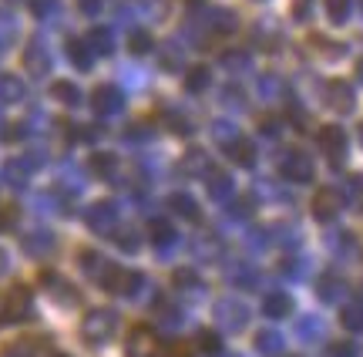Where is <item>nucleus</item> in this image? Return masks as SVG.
<instances>
[{
    "mask_svg": "<svg viewBox=\"0 0 363 357\" xmlns=\"http://www.w3.org/2000/svg\"><path fill=\"white\" fill-rule=\"evenodd\" d=\"M118 331V314L115 310H88L84 320H81V334L91 347H101L108 344Z\"/></svg>",
    "mask_w": 363,
    "mask_h": 357,
    "instance_id": "1",
    "label": "nucleus"
},
{
    "mask_svg": "<svg viewBox=\"0 0 363 357\" xmlns=\"http://www.w3.org/2000/svg\"><path fill=\"white\" fill-rule=\"evenodd\" d=\"M30 317H34V297L24 283H13L11 293L4 297V307H0V324H24Z\"/></svg>",
    "mask_w": 363,
    "mask_h": 357,
    "instance_id": "2",
    "label": "nucleus"
},
{
    "mask_svg": "<svg viewBox=\"0 0 363 357\" xmlns=\"http://www.w3.org/2000/svg\"><path fill=\"white\" fill-rule=\"evenodd\" d=\"M98 283H101L104 290L111 293H135L142 287V273L138 270H125V266H115V263H101L98 270Z\"/></svg>",
    "mask_w": 363,
    "mask_h": 357,
    "instance_id": "3",
    "label": "nucleus"
},
{
    "mask_svg": "<svg viewBox=\"0 0 363 357\" xmlns=\"http://www.w3.org/2000/svg\"><path fill=\"white\" fill-rule=\"evenodd\" d=\"M320 148L326 152V159L340 165V162L347 159V132L340 128V125H323L320 128Z\"/></svg>",
    "mask_w": 363,
    "mask_h": 357,
    "instance_id": "4",
    "label": "nucleus"
},
{
    "mask_svg": "<svg viewBox=\"0 0 363 357\" xmlns=\"http://www.w3.org/2000/svg\"><path fill=\"white\" fill-rule=\"evenodd\" d=\"M128 357H158V337L152 327H135L128 334V344H125Z\"/></svg>",
    "mask_w": 363,
    "mask_h": 357,
    "instance_id": "5",
    "label": "nucleus"
},
{
    "mask_svg": "<svg viewBox=\"0 0 363 357\" xmlns=\"http://www.w3.org/2000/svg\"><path fill=\"white\" fill-rule=\"evenodd\" d=\"M279 172H283L286 179H293V182H310V179H313V162H310V155H306V152L293 148V152L283 159Z\"/></svg>",
    "mask_w": 363,
    "mask_h": 357,
    "instance_id": "6",
    "label": "nucleus"
},
{
    "mask_svg": "<svg viewBox=\"0 0 363 357\" xmlns=\"http://www.w3.org/2000/svg\"><path fill=\"white\" fill-rule=\"evenodd\" d=\"M326 105L333 108L337 115H347V111H353V105H357V94H353V88L347 81H330V84H326Z\"/></svg>",
    "mask_w": 363,
    "mask_h": 357,
    "instance_id": "7",
    "label": "nucleus"
},
{
    "mask_svg": "<svg viewBox=\"0 0 363 357\" xmlns=\"http://www.w3.org/2000/svg\"><path fill=\"white\" fill-rule=\"evenodd\" d=\"M340 196H337V189H320L316 196H313V216L320 219V223H330V219H337V212H340Z\"/></svg>",
    "mask_w": 363,
    "mask_h": 357,
    "instance_id": "8",
    "label": "nucleus"
},
{
    "mask_svg": "<svg viewBox=\"0 0 363 357\" xmlns=\"http://www.w3.org/2000/svg\"><path fill=\"white\" fill-rule=\"evenodd\" d=\"M88 226L94 233H111L118 226V209L111 202H98V206H91L88 212Z\"/></svg>",
    "mask_w": 363,
    "mask_h": 357,
    "instance_id": "9",
    "label": "nucleus"
},
{
    "mask_svg": "<svg viewBox=\"0 0 363 357\" xmlns=\"http://www.w3.org/2000/svg\"><path fill=\"white\" fill-rule=\"evenodd\" d=\"M40 287L48 293H54V297H65V300H78V293L67 287L65 280L57 277V273H40Z\"/></svg>",
    "mask_w": 363,
    "mask_h": 357,
    "instance_id": "10",
    "label": "nucleus"
},
{
    "mask_svg": "<svg viewBox=\"0 0 363 357\" xmlns=\"http://www.w3.org/2000/svg\"><path fill=\"white\" fill-rule=\"evenodd\" d=\"M91 169L98 175H104V179H111L118 172V155L115 152H94L91 155Z\"/></svg>",
    "mask_w": 363,
    "mask_h": 357,
    "instance_id": "11",
    "label": "nucleus"
},
{
    "mask_svg": "<svg viewBox=\"0 0 363 357\" xmlns=\"http://www.w3.org/2000/svg\"><path fill=\"white\" fill-rule=\"evenodd\" d=\"M225 152H229L239 165H252V162H256V148L249 145L246 138H233V142L225 145Z\"/></svg>",
    "mask_w": 363,
    "mask_h": 357,
    "instance_id": "12",
    "label": "nucleus"
},
{
    "mask_svg": "<svg viewBox=\"0 0 363 357\" xmlns=\"http://www.w3.org/2000/svg\"><path fill=\"white\" fill-rule=\"evenodd\" d=\"M172 209L179 212L182 219H189V223H199V219H202V209L195 206L192 196H172Z\"/></svg>",
    "mask_w": 363,
    "mask_h": 357,
    "instance_id": "13",
    "label": "nucleus"
},
{
    "mask_svg": "<svg viewBox=\"0 0 363 357\" xmlns=\"http://www.w3.org/2000/svg\"><path fill=\"white\" fill-rule=\"evenodd\" d=\"M67 54H71V61H74L81 71L91 67V44L88 40H67Z\"/></svg>",
    "mask_w": 363,
    "mask_h": 357,
    "instance_id": "14",
    "label": "nucleus"
},
{
    "mask_svg": "<svg viewBox=\"0 0 363 357\" xmlns=\"http://www.w3.org/2000/svg\"><path fill=\"white\" fill-rule=\"evenodd\" d=\"M51 246H54L51 233H30V236H24V250L30 253V256H44Z\"/></svg>",
    "mask_w": 363,
    "mask_h": 357,
    "instance_id": "15",
    "label": "nucleus"
},
{
    "mask_svg": "<svg viewBox=\"0 0 363 357\" xmlns=\"http://www.w3.org/2000/svg\"><path fill=\"white\" fill-rule=\"evenodd\" d=\"M208 81H212L208 67H206V65H199V67H192V71L185 75V88L199 94V92H206V88H208Z\"/></svg>",
    "mask_w": 363,
    "mask_h": 357,
    "instance_id": "16",
    "label": "nucleus"
},
{
    "mask_svg": "<svg viewBox=\"0 0 363 357\" xmlns=\"http://www.w3.org/2000/svg\"><path fill=\"white\" fill-rule=\"evenodd\" d=\"M88 44H91V51L94 54H111L115 51V40H111V31H91L88 34Z\"/></svg>",
    "mask_w": 363,
    "mask_h": 357,
    "instance_id": "17",
    "label": "nucleus"
},
{
    "mask_svg": "<svg viewBox=\"0 0 363 357\" xmlns=\"http://www.w3.org/2000/svg\"><path fill=\"white\" fill-rule=\"evenodd\" d=\"M289 307H293V300H289L286 293H269L262 310H266L269 317H286V314H289Z\"/></svg>",
    "mask_w": 363,
    "mask_h": 357,
    "instance_id": "18",
    "label": "nucleus"
},
{
    "mask_svg": "<svg viewBox=\"0 0 363 357\" xmlns=\"http://www.w3.org/2000/svg\"><path fill=\"white\" fill-rule=\"evenodd\" d=\"M155 48V38L148 34V31H131L128 34V51L131 54H148Z\"/></svg>",
    "mask_w": 363,
    "mask_h": 357,
    "instance_id": "19",
    "label": "nucleus"
},
{
    "mask_svg": "<svg viewBox=\"0 0 363 357\" xmlns=\"http://www.w3.org/2000/svg\"><path fill=\"white\" fill-rule=\"evenodd\" d=\"M121 105V98H118V92L115 88H98V94H94V108H98V111H115V108Z\"/></svg>",
    "mask_w": 363,
    "mask_h": 357,
    "instance_id": "20",
    "label": "nucleus"
},
{
    "mask_svg": "<svg viewBox=\"0 0 363 357\" xmlns=\"http://www.w3.org/2000/svg\"><path fill=\"white\" fill-rule=\"evenodd\" d=\"M54 98H57V101H65V105H78L81 101V94H78V84H71V81H57V84H54Z\"/></svg>",
    "mask_w": 363,
    "mask_h": 357,
    "instance_id": "21",
    "label": "nucleus"
},
{
    "mask_svg": "<svg viewBox=\"0 0 363 357\" xmlns=\"http://www.w3.org/2000/svg\"><path fill=\"white\" fill-rule=\"evenodd\" d=\"M148 236H152V243H158V246H162V243H172V239H175V229H172L165 219H152V226H148Z\"/></svg>",
    "mask_w": 363,
    "mask_h": 357,
    "instance_id": "22",
    "label": "nucleus"
},
{
    "mask_svg": "<svg viewBox=\"0 0 363 357\" xmlns=\"http://www.w3.org/2000/svg\"><path fill=\"white\" fill-rule=\"evenodd\" d=\"M323 4H326V17L333 24H343L350 17V0H323Z\"/></svg>",
    "mask_w": 363,
    "mask_h": 357,
    "instance_id": "23",
    "label": "nucleus"
},
{
    "mask_svg": "<svg viewBox=\"0 0 363 357\" xmlns=\"http://www.w3.org/2000/svg\"><path fill=\"white\" fill-rule=\"evenodd\" d=\"M199 347L206 351V354H222V341H219V334L216 331H199Z\"/></svg>",
    "mask_w": 363,
    "mask_h": 357,
    "instance_id": "24",
    "label": "nucleus"
},
{
    "mask_svg": "<svg viewBox=\"0 0 363 357\" xmlns=\"http://www.w3.org/2000/svg\"><path fill=\"white\" fill-rule=\"evenodd\" d=\"M13 223H17V206H0V233L13 229Z\"/></svg>",
    "mask_w": 363,
    "mask_h": 357,
    "instance_id": "25",
    "label": "nucleus"
},
{
    "mask_svg": "<svg viewBox=\"0 0 363 357\" xmlns=\"http://www.w3.org/2000/svg\"><path fill=\"white\" fill-rule=\"evenodd\" d=\"M0 88H4V98H7V101L21 94V84H17V81H13V78H0Z\"/></svg>",
    "mask_w": 363,
    "mask_h": 357,
    "instance_id": "26",
    "label": "nucleus"
},
{
    "mask_svg": "<svg viewBox=\"0 0 363 357\" xmlns=\"http://www.w3.org/2000/svg\"><path fill=\"white\" fill-rule=\"evenodd\" d=\"M175 287H195L192 270H175Z\"/></svg>",
    "mask_w": 363,
    "mask_h": 357,
    "instance_id": "27",
    "label": "nucleus"
},
{
    "mask_svg": "<svg viewBox=\"0 0 363 357\" xmlns=\"http://www.w3.org/2000/svg\"><path fill=\"white\" fill-rule=\"evenodd\" d=\"M30 7H34V13H38V17H44V13H51L54 0H30Z\"/></svg>",
    "mask_w": 363,
    "mask_h": 357,
    "instance_id": "28",
    "label": "nucleus"
},
{
    "mask_svg": "<svg viewBox=\"0 0 363 357\" xmlns=\"http://www.w3.org/2000/svg\"><path fill=\"white\" fill-rule=\"evenodd\" d=\"M343 324H347V327H363V314H357V310H347V314H343Z\"/></svg>",
    "mask_w": 363,
    "mask_h": 357,
    "instance_id": "29",
    "label": "nucleus"
},
{
    "mask_svg": "<svg viewBox=\"0 0 363 357\" xmlns=\"http://www.w3.org/2000/svg\"><path fill=\"white\" fill-rule=\"evenodd\" d=\"M118 243H121V246H128V250H135V246H138V236H135V233H118Z\"/></svg>",
    "mask_w": 363,
    "mask_h": 357,
    "instance_id": "30",
    "label": "nucleus"
},
{
    "mask_svg": "<svg viewBox=\"0 0 363 357\" xmlns=\"http://www.w3.org/2000/svg\"><path fill=\"white\" fill-rule=\"evenodd\" d=\"M353 354H357V347L353 344H337L333 347V357H353Z\"/></svg>",
    "mask_w": 363,
    "mask_h": 357,
    "instance_id": "31",
    "label": "nucleus"
},
{
    "mask_svg": "<svg viewBox=\"0 0 363 357\" xmlns=\"http://www.w3.org/2000/svg\"><path fill=\"white\" fill-rule=\"evenodd\" d=\"M306 13H310V0H296V17L303 21Z\"/></svg>",
    "mask_w": 363,
    "mask_h": 357,
    "instance_id": "32",
    "label": "nucleus"
},
{
    "mask_svg": "<svg viewBox=\"0 0 363 357\" xmlns=\"http://www.w3.org/2000/svg\"><path fill=\"white\" fill-rule=\"evenodd\" d=\"M169 357H192V354H189V347H179V344H175V347H169Z\"/></svg>",
    "mask_w": 363,
    "mask_h": 357,
    "instance_id": "33",
    "label": "nucleus"
},
{
    "mask_svg": "<svg viewBox=\"0 0 363 357\" xmlns=\"http://www.w3.org/2000/svg\"><path fill=\"white\" fill-rule=\"evenodd\" d=\"M7 270H11V260H7V253L0 250V277H4V273H7Z\"/></svg>",
    "mask_w": 363,
    "mask_h": 357,
    "instance_id": "34",
    "label": "nucleus"
},
{
    "mask_svg": "<svg viewBox=\"0 0 363 357\" xmlns=\"http://www.w3.org/2000/svg\"><path fill=\"white\" fill-rule=\"evenodd\" d=\"M81 7H84V13H94V7H98V0H81Z\"/></svg>",
    "mask_w": 363,
    "mask_h": 357,
    "instance_id": "35",
    "label": "nucleus"
},
{
    "mask_svg": "<svg viewBox=\"0 0 363 357\" xmlns=\"http://www.w3.org/2000/svg\"><path fill=\"white\" fill-rule=\"evenodd\" d=\"M357 78L363 81V57H360V65H357Z\"/></svg>",
    "mask_w": 363,
    "mask_h": 357,
    "instance_id": "36",
    "label": "nucleus"
},
{
    "mask_svg": "<svg viewBox=\"0 0 363 357\" xmlns=\"http://www.w3.org/2000/svg\"><path fill=\"white\" fill-rule=\"evenodd\" d=\"M360 142H363V125H360Z\"/></svg>",
    "mask_w": 363,
    "mask_h": 357,
    "instance_id": "37",
    "label": "nucleus"
},
{
    "mask_svg": "<svg viewBox=\"0 0 363 357\" xmlns=\"http://www.w3.org/2000/svg\"><path fill=\"white\" fill-rule=\"evenodd\" d=\"M57 357H65V354H57Z\"/></svg>",
    "mask_w": 363,
    "mask_h": 357,
    "instance_id": "38",
    "label": "nucleus"
},
{
    "mask_svg": "<svg viewBox=\"0 0 363 357\" xmlns=\"http://www.w3.org/2000/svg\"><path fill=\"white\" fill-rule=\"evenodd\" d=\"M360 4H363V0H360Z\"/></svg>",
    "mask_w": 363,
    "mask_h": 357,
    "instance_id": "39",
    "label": "nucleus"
}]
</instances>
